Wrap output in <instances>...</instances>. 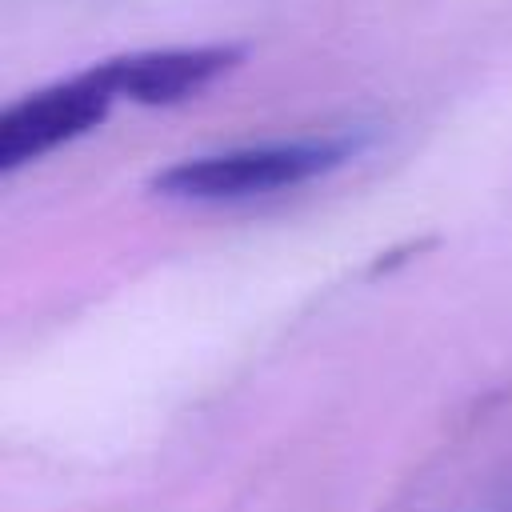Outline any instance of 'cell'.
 <instances>
[{
	"instance_id": "cell-1",
	"label": "cell",
	"mask_w": 512,
	"mask_h": 512,
	"mask_svg": "<svg viewBox=\"0 0 512 512\" xmlns=\"http://www.w3.org/2000/svg\"><path fill=\"white\" fill-rule=\"evenodd\" d=\"M352 152L348 140H280V144H248L212 156H188L164 168L152 188L172 200L196 204H224V200H252L280 188H296L320 172H332Z\"/></svg>"
},
{
	"instance_id": "cell-2",
	"label": "cell",
	"mask_w": 512,
	"mask_h": 512,
	"mask_svg": "<svg viewBox=\"0 0 512 512\" xmlns=\"http://www.w3.org/2000/svg\"><path fill=\"white\" fill-rule=\"evenodd\" d=\"M112 100L116 84L108 76V64H96L72 80L16 100L0 116V172H16L20 164L40 160L44 152L84 136L108 116Z\"/></svg>"
},
{
	"instance_id": "cell-3",
	"label": "cell",
	"mask_w": 512,
	"mask_h": 512,
	"mask_svg": "<svg viewBox=\"0 0 512 512\" xmlns=\"http://www.w3.org/2000/svg\"><path fill=\"white\" fill-rule=\"evenodd\" d=\"M236 60H240L236 48L196 44V48L136 52V56L104 60V64H108V76L116 84V96H128L140 104H172V100H184V96L208 88Z\"/></svg>"
}]
</instances>
